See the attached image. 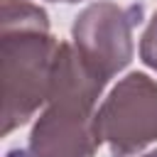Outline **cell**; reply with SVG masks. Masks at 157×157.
I'll return each mask as SVG.
<instances>
[{"label":"cell","instance_id":"1","mask_svg":"<svg viewBox=\"0 0 157 157\" xmlns=\"http://www.w3.org/2000/svg\"><path fill=\"white\" fill-rule=\"evenodd\" d=\"M61 42L47 12L29 0H2V135L25 125L49 98Z\"/></svg>","mask_w":157,"mask_h":157},{"label":"cell","instance_id":"2","mask_svg":"<svg viewBox=\"0 0 157 157\" xmlns=\"http://www.w3.org/2000/svg\"><path fill=\"white\" fill-rule=\"evenodd\" d=\"M105 83L74 44L61 42L49 98L29 132V157H93L103 145L96 103Z\"/></svg>","mask_w":157,"mask_h":157},{"label":"cell","instance_id":"3","mask_svg":"<svg viewBox=\"0 0 157 157\" xmlns=\"http://www.w3.org/2000/svg\"><path fill=\"white\" fill-rule=\"evenodd\" d=\"M113 157H130L157 140V81L142 71L120 78L96 113Z\"/></svg>","mask_w":157,"mask_h":157},{"label":"cell","instance_id":"4","mask_svg":"<svg viewBox=\"0 0 157 157\" xmlns=\"http://www.w3.org/2000/svg\"><path fill=\"white\" fill-rule=\"evenodd\" d=\"M142 7H123L110 0H98L83 7L74 25L71 39L81 59L105 81L123 71L132 59V29L140 22Z\"/></svg>","mask_w":157,"mask_h":157},{"label":"cell","instance_id":"5","mask_svg":"<svg viewBox=\"0 0 157 157\" xmlns=\"http://www.w3.org/2000/svg\"><path fill=\"white\" fill-rule=\"evenodd\" d=\"M140 59L157 71V12L150 17L142 37H140Z\"/></svg>","mask_w":157,"mask_h":157},{"label":"cell","instance_id":"6","mask_svg":"<svg viewBox=\"0 0 157 157\" xmlns=\"http://www.w3.org/2000/svg\"><path fill=\"white\" fill-rule=\"evenodd\" d=\"M5 157H29V152H25V150H10Z\"/></svg>","mask_w":157,"mask_h":157},{"label":"cell","instance_id":"7","mask_svg":"<svg viewBox=\"0 0 157 157\" xmlns=\"http://www.w3.org/2000/svg\"><path fill=\"white\" fill-rule=\"evenodd\" d=\"M140 157H157V150H152V152H145V155H140Z\"/></svg>","mask_w":157,"mask_h":157},{"label":"cell","instance_id":"8","mask_svg":"<svg viewBox=\"0 0 157 157\" xmlns=\"http://www.w3.org/2000/svg\"><path fill=\"white\" fill-rule=\"evenodd\" d=\"M49 2H78V0H49Z\"/></svg>","mask_w":157,"mask_h":157}]
</instances>
